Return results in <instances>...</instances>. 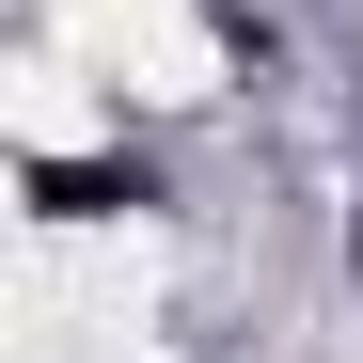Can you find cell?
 Listing matches in <instances>:
<instances>
[{"mask_svg": "<svg viewBox=\"0 0 363 363\" xmlns=\"http://www.w3.org/2000/svg\"><path fill=\"white\" fill-rule=\"evenodd\" d=\"M127 206H158L143 158H32V221H127Z\"/></svg>", "mask_w": 363, "mask_h": 363, "instance_id": "obj_1", "label": "cell"}]
</instances>
